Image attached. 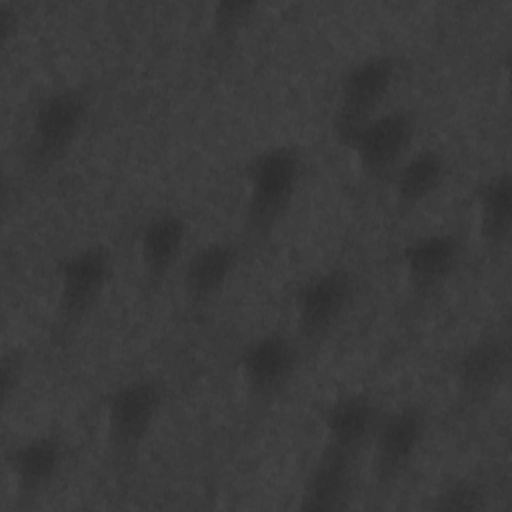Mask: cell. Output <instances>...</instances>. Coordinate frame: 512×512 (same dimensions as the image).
I'll return each mask as SVG.
<instances>
[{"label": "cell", "instance_id": "cell-1", "mask_svg": "<svg viewBox=\"0 0 512 512\" xmlns=\"http://www.w3.org/2000/svg\"><path fill=\"white\" fill-rule=\"evenodd\" d=\"M304 174L302 150L276 142L254 152L244 166V232L252 242L268 240L290 212Z\"/></svg>", "mask_w": 512, "mask_h": 512}, {"label": "cell", "instance_id": "cell-2", "mask_svg": "<svg viewBox=\"0 0 512 512\" xmlns=\"http://www.w3.org/2000/svg\"><path fill=\"white\" fill-rule=\"evenodd\" d=\"M168 398L156 374H138L116 384L104 400V440L112 468L130 474Z\"/></svg>", "mask_w": 512, "mask_h": 512}, {"label": "cell", "instance_id": "cell-3", "mask_svg": "<svg viewBox=\"0 0 512 512\" xmlns=\"http://www.w3.org/2000/svg\"><path fill=\"white\" fill-rule=\"evenodd\" d=\"M90 108L92 96L82 84L56 86L36 102L24 138V166L30 174L54 170L72 152Z\"/></svg>", "mask_w": 512, "mask_h": 512}, {"label": "cell", "instance_id": "cell-4", "mask_svg": "<svg viewBox=\"0 0 512 512\" xmlns=\"http://www.w3.org/2000/svg\"><path fill=\"white\" fill-rule=\"evenodd\" d=\"M114 274V254L102 242L66 252L56 266V304L52 340L66 344L92 316Z\"/></svg>", "mask_w": 512, "mask_h": 512}, {"label": "cell", "instance_id": "cell-5", "mask_svg": "<svg viewBox=\"0 0 512 512\" xmlns=\"http://www.w3.org/2000/svg\"><path fill=\"white\" fill-rule=\"evenodd\" d=\"M400 72V58L392 52L366 54L342 72L332 110V132L342 146L366 120L384 110Z\"/></svg>", "mask_w": 512, "mask_h": 512}, {"label": "cell", "instance_id": "cell-6", "mask_svg": "<svg viewBox=\"0 0 512 512\" xmlns=\"http://www.w3.org/2000/svg\"><path fill=\"white\" fill-rule=\"evenodd\" d=\"M358 294L356 276L346 266H326L308 274L294 294L296 338L304 350L324 344L344 322Z\"/></svg>", "mask_w": 512, "mask_h": 512}, {"label": "cell", "instance_id": "cell-7", "mask_svg": "<svg viewBox=\"0 0 512 512\" xmlns=\"http://www.w3.org/2000/svg\"><path fill=\"white\" fill-rule=\"evenodd\" d=\"M304 346L286 330H264L252 336L238 352V374L246 398L256 408H266L278 400L304 360Z\"/></svg>", "mask_w": 512, "mask_h": 512}, {"label": "cell", "instance_id": "cell-8", "mask_svg": "<svg viewBox=\"0 0 512 512\" xmlns=\"http://www.w3.org/2000/svg\"><path fill=\"white\" fill-rule=\"evenodd\" d=\"M428 434V412L406 402L384 410L370 440L372 480L378 494L390 492L410 470Z\"/></svg>", "mask_w": 512, "mask_h": 512}, {"label": "cell", "instance_id": "cell-9", "mask_svg": "<svg viewBox=\"0 0 512 512\" xmlns=\"http://www.w3.org/2000/svg\"><path fill=\"white\" fill-rule=\"evenodd\" d=\"M416 116L406 108H384L366 120L346 142L360 172L374 180H388L412 150Z\"/></svg>", "mask_w": 512, "mask_h": 512}, {"label": "cell", "instance_id": "cell-10", "mask_svg": "<svg viewBox=\"0 0 512 512\" xmlns=\"http://www.w3.org/2000/svg\"><path fill=\"white\" fill-rule=\"evenodd\" d=\"M398 258L410 292L426 298L444 288L458 272L464 258V244L450 230L422 232L404 242Z\"/></svg>", "mask_w": 512, "mask_h": 512}, {"label": "cell", "instance_id": "cell-11", "mask_svg": "<svg viewBox=\"0 0 512 512\" xmlns=\"http://www.w3.org/2000/svg\"><path fill=\"white\" fill-rule=\"evenodd\" d=\"M66 444L56 432H38L16 442L6 452V468L20 504L42 498L62 474Z\"/></svg>", "mask_w": 512, "mask_h": 512}, {"label": "cell", "instance_id": "cell-12", "mask_svg": "<svg viewBox=\"0 0 512 512\" xmlns=\"http://www.w3.org/2000/svg\"><path fill=\"white\" fill-rule=\"evenodd\" d=\"M510 346L498 332L482 334L456 354L452 362V380L458 396L466 402L490 398L508 378Z\"/></svg>", "mask_w": 512, "mask_h": 512}, {"label": "cell", "instance_id": "cell-13", "mask_svg": "<svg viewBox=\"0 0 512 512\" xmlns=\"http://www.w3.org/2000/svg\"><path fill=\"white\" fill-rule=\"evenodd\" d=\"M188 238V220L178 210L150 214L138 230L136 252L144 284L152 290L164 286L182 258Z\"/></svg>", "mask_w": 512, "mask_h": 512}, {"label": "cell", "instance_id": "cell-14", "mask_svg": "<svg viewBox=\"0 0 512 512\" xmlns=\"http://www.w3.org/2000/svg\"><path fill=\"white\" fill-rule=\"evenodd\" d=\"M358 456L322 444L312 462L300 496L298 508L310 512H332L350 506L356 482Z\"/></svg>", "mask_w": 512, "mask_h": 512}, {"label": "cell", "instance_id": "cell-15", "mask_svg": "<svg viewBox=\"0 0 512 512\" xmlns=\"http://www.w3.org/2000/svg\"><path fill=\"white\" fill-rule=\"evenodd\" d=\"M242 260V246L216 238L192 250L182 266V292L192 306L214 302L230 284Z\"/></svg>", "mask_w": 512, "mask_h": 512}, {"label": "cell", "instance_id": "cell-16", "mask_svg": "<svg viewBox=\"0 0 512 512\" xmlns=\"http://www.w3.org/2000/svg\"><path fill=\"white\" fill-rule=\"evenodd\" d=\"M382 412L380 404L366 392L338 394L322 414V444L360 458L370 446Z\"/></svg>", "mask_w": 512, "mask_h": 512}, {"label": "cell", "instance_id": "cell-17", "mask_svg": "<svg viewBox=\"0 0 512 512\" xmlns=\"http://www.w3.org/2000/svg\"><path fill=\"white\" fill-rule=\"evenodd\" d=\"M448 178V158L442 150L422 146L410 150L394 168L388 182L398 208L414 210L428 202Z\"/></svg>", "mask_w": 512, "mask_h": 512}, {"label": "cell", "instance_id": "cell-18", "mask_svg": "<svg viewBox=\"0 0 512 512\" xmlns=\"http://www.w3.org/2000/svg\"><path fill=\"white\" fill-rule=\"evenodd\" d=\"M476 224L482 240L500 250L512 232V178L510 170H496L482 178L474 188Z\"/></svg>", "mask_w": 512, "mask_h": 512}, {"label": "cell", "instance_id": "cell-19", "mask_svg": "<svg viewBox=\"0 0 512 512\" xmlns=\"http://www.w3.org/2000/svg\"><path fill=\"white\" fill-rule=\"evenodd\" d=\"M488 490L474 478H456L440 486L434 494L436 510H480L488 506Z\"/></svg>", "mask_w": 512, "mask_h": 512}, {"label": "cell", "instance_id": "cell-20", "mask_svg": "<svg viewBox=\"0 0 512 512\" xmlns=\"http://www.w3.org/2000/svg\"><path fill=\"white\" fill-rule=\"evenodd\" d=\"M258 8L256 2H218L212 8V32L218 40H228L236 36L244 24L252 18V12Z\"/></svg>", "mask_w": 512, "mask_h": 512}, {"label": "cell", "instance_id": "cell-21", "mask_svg": "<svg viewBox=\"0 0 512 512\" xmlns=\"http://www.w3.org/2000/svg\"><path fill=\"white\" fill-rule=\"evenodd\" d=\"M26 358L24 352L18 348L6 350L0 360V388H2V400L10 402V398L16 394L22 376H24Z\"/></svg>", "mask_w": 512, "mask_h": 512}]
</instances>
